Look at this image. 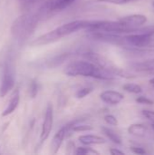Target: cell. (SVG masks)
I'll list each match as a JSON object with an SVG mask.
<instances>
[{
  "label": "cell",
  "mask_w": 154,
  "mask_h": 155,
  "mask_svg": "<svg viewBox=\"0 0 154 155\" xmlns=\"http://www.w3.org/2000/svg\"><path fill=\"white\" fill-rule=\"evenodd\" d=\"M64 74L69 76L93 77L101 80H112L115 78L113 73L96 65L89 60L71 62L64 68Z\"/></svg>",
  "instance_id": "cell-1"
},
{
  "label": "cell",
  "mask_w": 154,
  "mask_h": 155,
  "mask_svg": "<svg viewBox=\"0 0 154 155\" xmlns=\"http://www.w3.org/2000/svg\"><path fill=\"white\" fill-rule=\"evenodd\" d=\"M43 16L44 15L40 9L36 12H26L18 16L11 26L13 37L18 42H24L29 39Z\"/></svg>",
  "instance_id": "cell-2"
},
{
  "label": "cell",
  "mask_w": 154,
  "mask_h": 155,
  "mask_svg": "<svg viewBox=\"0 0 154 155\" xmlns=\"http://www.w3.org/2000/svg\"><path fill=\"white\" fill-rule=\"evenodd\" d=\"M90 20H74L71 21L69 23L64 24L55 29L40 35L34 41H32L31 45L34 46H40V45H48L51 43H54L61 38L67 36L73 33H75L79 30L82 29H86L88 25H89Z\"/></svg>",
  "instance_id": "cell-3"
},
{
  "label": "cell",
  "mask_w": 154,
  "mask_h": 155,
  "mask_svg": "<svg viewBox=\"0 0 154 155\" xmlns=\"http://www.w3.org/2000/svg\"><path fill=\"white\" fill-rule=\"evenodd\" d=\"M15 69L10 62H6L3 69V76L0 86V96H5L15 87Z\"/></svg>",
  "instance_id": "cell-4"
},
{
  "label": "cell",
  "mask_w": 154,
  "mask_h": 155,
  "mask_svg": "<svg viewBox=\"0 0 154 155\" xmlns=\"http://www.w3.org/2000/svg\"><path fill=\"white\" fill-rule=\"evenodd\" d=\"M152 35L147 33H132L124 36L125 44L137 48H146L152 39Z\"/></svg>",
  "instance_id": "cell-5"
},
{
  "label": "cell",
  "mask_w": 154,
  "mask_h": 155,
  "mask_svg": "<svg viewBox=\"0 0 154 155\" xmlns=\"http://www.w3.org/2000/svg\"><path fill=\"white\" fill-rule=\"evenodd\" d=\"M53 123H54V110H53V105L51 104H47L44 117V122L42 124V130L40 134V142L41 143H44L50 135L52 128H53Z\"/></svg>",
  "instance_id": "cell-6"
},
{
  "label": "cell",
  "mask_w": 154,
  "mask_h": 155,
  "mask_svg": "<svg viewBox=\"0 0 154 155\" xmlns=\"http://www.w3.org/2000/svg\"><path fill=\"white\" fill-rule=\"evenodd\" d=\"M74 1L75 0H47L40 10L44 15L49 13L59 12L71 5Z\"/></svg>",
  "instance_id": "cell-7"
},
{
  "label": "cell",
  "mask_w": 154,
  "mask_h": 155,
  "mask_svg": "<svg viewBox=\"0 0 154 155\" xmlns=\"http://www.w3.org/2000/svg\"><path fill=\"white\" fill-rule=\"evenodd\" d=\"M132 70L137 74H143V76L149 74L154 75V60H147L144 62L136 63L133 65Z\"/></svg>",
  "instance_id": "cell-8"
},
{
  "label": "cell",
  "mask_w": 154,
  "mask_h": 155,
  "mask_svg": "<svg viewBox=\"0 0 154 155\" xmlns=\"http://www.w3.org/2000/svg\"><path fill=\"white\" fill-rule=\"evenodd\" d=\"M100 98L103 103H105L107 104L116 105L123 100L124 96L120 92L113 91V90H106V91H103V93H101Z\"/></svg>",
  "instance_id": "cell-9"
},
{
  "label": "cell",
  "mask_w": 154,
  "mask_h": 155,
  "mask_svg": "<svg viewBox=\"0 0 154 155\" xmlns=\"http://www.w3.org/2000/svg\"><path fill=\"white\" fill-rule=\"evenodd\" d=\"M122 23L127 25L131 28H137L140 26H143L147 22V17L144 15H130L127 16H123L119 19Z\"/></svg>",
  "instance_id": "cell-10"
},
{
  "label": "cell",
  "mask_w": 154,
  "mask_h": 155,
  "mask_svg": "<svg viewBox=\"0 0 154 155\" xmlns=\"http://www.w3.org/2000/svg\"><path fill=\"white\" fill-rule=\"evenodd\" d=\"M69 131H70V129H69L68 125H64L54 134V136L52 140V143H51L52 153H56L59 151V149L61 148V146L63 144L64 139L65 138V135Z\"/></svg>",
  "instance_id": "cell-11"
},
{
  "label": "cell",
  "mask_w": 154,
  "mask_h": 155,
  "mask_svg": "<svg viewBox=\"0 0 154 155\" xmlns=\"http://www.w3.org/2000/svg\"><path fill=\"white\" fill-rule=\"evenodd\" d=\"M19 101H20V94H19V89L15 88L13 92V94H11V97L9 99V102L7 104V105L5 106V108L4 109L3 113H2V116H7L9 114H11L18 106L19 104Z\"/></svg>",
  "instance_id": "cell-12"
},
{
  "label": "cell",
  "mask_w": 154,
  "mask_h": 155,
  "mask_svg": "<svg viewBox=\"0 0 154 155\" xmlns=\"http://www.w3.org/2000/svg\"><path fill=\"white\" fill-rule=\"evenodd\" d=\"M78 140L83 143L84 145L89 146V145H96V144H103L105 143V139L98 136V135H93V134H84L81 135Z\"/></svg>",
  "instance_id": "cell-13"
},
{
  "label": "cell",
  "mask_w": 154,
  "mask_h": 155,
  "mask_svg": "<svg viewBox=\"0 0 154 155\" xmlns=\"http://www.w3.org/2000/svg\"><path fill=\"white\" fill-rule=\"evenodd\" d=\"M147 127L142 124H133L128 127V133L136 137H143L147 134Z\"/></svg>",
  "instance_id": "cell-14"
},
{
  "label": "cell",
  "mask_w": 154,
  "mask_h": 155,
  "mask_svg": "<svg viewBox=\"0 0 154 155\" xmlns=\"http://www.w3.org/2000/svg\"><path fill=\"white\" fill-rule=\"evenodd\" d=\"M102 131H103V134L109 140H111L113 143H114L116 144H122V143H123L122 137L115 131H113V129L107 128V127H102Z\"/></svg>",
  "instance_id": "cell-15"
},
{
  "label": "cell",
  "mask_w": 154,
  "mask_h": 155,
  "mask_svg": "<svg viewBox=\"0 0 154 155\" xmlns=\"http://www.w3.org/2000/svg\"><path fill=\"white\" fill-rule=\"evenodd\" d=\"M123 89L128 93H132V94H140L143 92V88L137 84H133V83H129V84H125L123 86Z\"/></svg>",
  "instance_id": "cell-16"
},
{
  "label": "cell",
  "mask_w": 154,
  "mask_h": 155,
  "mask_svg": "<svg viewBox=\"0 0 154 155\" xmlns=\"http://www.w3.org/2000/svg\"><path fill=\"white\" fill-rule=\"evenodd\" d=\"M21 7L25 10H29L34 5H36L40 0H17Z\"/></svg>",
  "instance_id": "cell-17"
},
{
  "label": "cell",
  "mask_w": 154,
  "mask_h": 155,
  "mask_svg": "<svg viewBox=\"0 0 154 155\" xmlns=\"http://www.w3.org/2000/svg\"><path fill=\"white\" fill-rule=\"evenodd\" d=\"M76 154H99L98 152H96L95 150H93L92 148H89V147H79L77 148L76 152H75Z\"/></svg>",
  "instance_id": "cell-18"
},
{
  "label": "cell",
  "mask_w": 154,
  "mask_h": 155,
  "mask_svg": "<svg viewBox=\"0 0 154 155\" xmlns=\"http://www.w3.org/2000/svg\"><path fill=\"white\" fill-rule=\"evenodd\" d=\"M98 2H103V3H109V4H114V5H125L133 1L137 0H96Z\"/></svg>",
  "instance_id": "cell-19"
},
{
  "label": "cell",
  "mask_w": 154,
  "mask_h": 155,
  "mask_svg": "<svg viewBox=\"0 0 154 155\" xmlns=\"http://www.w3.org/2000/svg\"><path fill=\"white\" fill-rule=\"evenodd\" d=\"M104 121H105L108 124L113 125V126H116V125L118 124V121H117L116 117L113 116V115H112V114H107V115H105V116H104Z\"/></svg>",
  "instance_id": "cell-20"
},
{
  "label": "cell",
  "mask_w": 154,
  "mask_h": 155,
  "mask_svg": "<svg viewBox=\"0 0 154 155\" xmlns=\"http://www.w3.org/2000/svg\"><path fill=\"white\" fill-rule=\"evenodd\" d=\"M91 92H92V89H91V88L84 87V88H82V89H80V90L77 91L76 96H77L78 98H84V97H85L86 95H88Z\"/></svg>",
  "instance_id": "cell-21"
},
{
  "label": "cell",
  "mask_w": 154,
  "mask_h": 155,
  "mask_svg": "<svg viewBox=\"0 0 154 155\" xmlns=\"http://www.w3.org/2000/svg\"><path fill=\"white\" fill-rule=\"evenodd\" d=\"M136 102L139 104H154V101L152 99L145 97V96H140L136 99Z\"/></svg>",
  "instance_id": "cell-22"
},
{
  "label": "cell",
  "mask_w": 154,
  "mask_h": 155,
  "mask_svg": "<svg viewBox=\"0 0 154 155\" xmlns=\"http://www.w3.org/2000/svg\"><path fill=\"white\" fill-rule=\"evenodd\" d=\"M143 114L144 117H146L152 124H154V111H150V110H143Z\"/></svg>",
  "instance_id": "cell-23"
},
{
  "label": "cell",
  "mask_w": 154,
  "mask_h": 155,
  "mask_svg": "<svg viewBox=\"0 0 154 155\" xmlns=\"http://www.w3.org/2000/svg\"><path fill=\"white\" fill-rule=\"evenodd\" d=\"M131 151L135 153V154H145L146 151L142 148V147H137V146H132L131 147Z\"/></svg>",
  "instance_id": "cell-24"
},
{
  "label": "cell",
  "mask_w": 154,
  "mask_h": 155,
  "mask_svg": "<svg viewBox=\"0 0 154 155\" xmlns=\"http://www.w3.org/2000/svg\"><path fill=\"white\" fill-rule=\"evenodd\" d=\"M30 94L33 97H34L35 94H37V85H36L35 82H33L30 85Z\"/></svg>",
  "instance_id": "cell-25"
},
{
  "label": "cell",
  "mask_w": 154,
  "mask_h": 155,
  "mask_svg": "<svg viewBox=\"0 0 154 155\" xmlns=\"http://www.w3.org/2000/svg\"><path fill=\"white\" fill-rule=\"evenodd\" d=\"M110 153L113 155H117V154H124V153L121 150H118V149H115V148H112L110 149Z\"/></svg>",
  "instance_id": "cell-26"
},
{
  "label": "cell",
  "mask_w": 154,
  "mask_h": 155,
  "mask_svg": "<svg viewBox=\"0 0 154 155\" xmlns=\"http://www.w3.org/2000/svg\"><path fill=\"white\" fill-rule=\"evenodd\" d=\"M148 48H154V39H152V41L150 42V44L147 46Z\"/></svg>",
  "instance_id": "cell-27"
},
{
  "label": "cell",
  "mask_w": 154,
  "mask_h": 155,
  "mask_svg": "<svg viewBox=\"0 0 154 155\" xmlns=\"http://www.w3.org/2000/svg\"><path fill=\"white\" fill-rule=\"evenodd\" d=\"M150 83H151V84H152V85H154V77H153V78H152V79L150 80Z\"/></svg>",
  "instance_id": "cell-28"
},
{
  "label": "cell",
  "mask_w": 154,
  "mask_h": 155,
  "mask_svg": "<svg viewBox=\"0 0 154 155\" xmlns=\"http://www.w3.org/2000/svg\"><path fill=\"white\" fill-rule=\"evenodd\" d=\"M152 128H153V130H154V124H152Z\"/></svg>",
  "instance_id": "cell-29"
}]
</instances>
